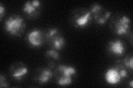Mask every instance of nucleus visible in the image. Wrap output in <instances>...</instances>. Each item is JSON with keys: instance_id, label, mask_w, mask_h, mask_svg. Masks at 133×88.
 <instances>
[{"instance_id": "1", "label": "nucleus", "mask_w": 133, "mask_h": 88, "mask_svg": "<svg viewBox=\"0 0 133 88\" xmlns=\"http://www.w3.org/2000/svg\"><path fill=\"white\" fill-rule=\"evenodd\" d=\"M77 73V70L73 66L61 65L57 66L54 72L57 84L62 86L71 84Z\"/></svg>"}, {"instance_id": "2", "label": "nucleus", "mask_w": 133, "mask_h": 88, "mask_svg": "<svg viewBox=\"0 0 133 88\" xmlns=\"http://www.w3.org/2000/svg\"><path fill=\"white\" fill-rule=\"evenodd\" d=\"M109 25L111 30L116 34L127 35L130 30L131 21L127 15L117 13L111 17Z\"/></svg>"}, {"instance_id": "3", "label": "nucleus", "mask_w": 133, "mask_h": 88, "mask_svg": "<svg viewBox=\"0 0 133 88\" xmlns=\"http://www.w3.org/2000/svg\"><path fill=\"white\" fill-rule=\"evenodd\" d=\"M4 27L6 31L10 35L20 37L24 34L26 24L20 15L14 14L6 19Z\"/></svg>"}, {"instance_id": "4", "label": "nucleus", "mask_w": 133, "mask_h": 88, "mask_svg": "<svg viewBox=\"0 0 133 88\" xmlns=\"http://www.w3.org/2000/svg\"><path fill=\"white\" fill-rule=\"evenodd\" d=\"M92 18L90 11L86 8H79L71 12L70 22L74 27L83 29L89 26Z\"/></svg>"}, {"instance_id": "5", "label": "nucleus", "mask_w": 133, "mask_h": 88, "mask_svg": "<svg viewBox=\"0 0 133 88\" xmlns=\"http://www.w3.org/2000/svg\"><path fill=\"white\" fill-rule=\"evenodd\" d=\"M45 40L52 49L59 51L65 47V39L58 29L55 28L48 29L45 33Z\"/></svg>"}, {"instance_id": "6", "label": "nucleus", "mask_w": 133, "mask_h": 88, "mask_svg": "<svg viewBox=\"0 0 133 88\" xmlns=\"http://www.w3.org/2000/svg\"><path fill=\"white\" fill-rule=\"evenodd\" d=\"M128 77V72L125 67L119 65L115 67L108 69L104 74L105 80L110 85L118 84L121 82L123 78Z\"/></svg>"}, {"instance_id": "7", "label": "nucleus", "mask_w": 133, "mask_h": 88, "mask_svg": "<svg viewBox=\"0 0 133 88\" xmlns=\"http://www.w3.org/2000/svg\"><path fill=\"white\" fill-rule=\"evenodd\" d=\"M90 12L95 22L99 25L106 23L111 15V12L98 3L93 4L90 6Z\"/></svg>"}, {"instance_id": "8", "label": "nucleus", "mask_w": 133, "mask_h": 88, "mask_svg": "<svg viewBox=\"0 0 133 88\" xmlns=\"http://www.w3.org/2000/svg\"><path fill=\"white\" fill-rule=\"evenodd\" d=\"M41 2L38 0L28 1L24 3L23 7V12L28 18H36L41 13Z\"/></svg>"}, {"instance_id": "9", "label": "nucleus", "mask_w": 133, "mask_h": 88, "mask_svg": "<svg viewBox=\"0 0 133 88\" xmlns=\"http://www.w3.org/2000/svg\"><path fill=\"white\" fill-rule=\"evenodd\" d=\"M28 69L23 63L18 62L12 65L10 68L9 73L12 78L17 81H21L28 74Z\"/></svg>"}, {"instance_id": "10", "label": "nucleus", "mask_w": 133, "mask_h": 88, "mask_svg": "<svg viewBox=\"0 0 133 88\" xmlns=\"http://www.w3.org/2000/svg\"><path fill=\"white\" fill-rule=\"evenodd\" d=\"M27 39L32 46L38 47L43 44L45 36L44 33L39 29H34L28 33Z\"/></svg>"}, {"instance_id": "11", "label": "nucleus", "mask_w": 133, "mask_h": 88, "mask_svg": "<svg viewBox=\"0 0 133 88\" xmlns=\"http://www.w3.org/2000/svg\"><path fill=\"white\" fill-rule=\"evenodd\" d=\"M51 68L42 67L36 70L35 74V80L39 84L47 83L51 80L53 74Z\"/></svg>"}, {"instance_id": "12", "label": "nucleus", "mask_w": 133, "mask_h": 88, "mask_svg": "<svg viewBox=\"0 0 133 88\" xmlns=\"http://www.w3.org/2000/svg\"><path fill=\"white\" fill-rule=\"evenodd\" d=\"M125 46L123 42L119 39L111 40L108 45V50L110 53L116 56H123L125 52Z\"/></svg>"}, {"instance_id": "13", "label": "nucleus", "mask_w": 133, "mask_h": 88, "mask_svg": "<svg viewBox=\"0 0 133 88\" xmlns=\"http://www.w3.org/2000/svg\"><path fill=\"white\" fill-rule=\"evenodd\" d=\"M45 57L48 62L49 67L53 68L55 67L56 62L59 60L60 56L56 50L51 49L45 52Z\"/></svg>"}, {"instance_id": "14", "label": "nucleus", "mask_w": 133, "mask_h": 88, "mask_svg": "<svg viewBox=\"0 0 133 88\" xmlns=\"http://www.w3.org/2000/svg\"><path fill=\"white\" fill-rule=\"evenodd\" d=\"M132 62H133V59H132V56L131 54H128V55L126 56L124 60V64L125 67L131 70H132V68H133Z\"/></svg>"}, {"instance_id": "15", "label": "nucleus", "mask_w": 133, "mask_h": 88, "mask_svg": "<svg viewBox=\"0 0 133 88\" xmlns=\"http://www.w3.org/2000/svg\"><path fill=\"white\" fill-rule=\"evenodd\" d=\"M8 86H9L8 85V83L6 77L3 74H1V75H0V87H8Z\"/></svg>"}, {"instance_id": "16", "label": "nucleus", "mask_w": 133, "mask_h": 88, "mask_svg": "<svg viewBox=\"0 0 133 88\" xmlns=\"http://www.w3.org/2000/svg\"><path fill=\"white\" fill-rule=\"evenodd\" d=\"M5 7L3 6L2 4H0V19L2 20L4 14H5Z\"/></svg>"}, {"instance_id": "17", "label": "nucleus", "mask_w": 133, "mask_h": 88, "mask_svg": "<svg viewBox=\"0 0 133 88\" xmlns=\"http://www.w3.org/2000/svg\"><path fill=\"white\" fill-rule=\"evenodd\" d=\"M132 83H133V82H132V81H131L130 83V87H132V86H133V84Z\"/></svg>"}]
</instances>
